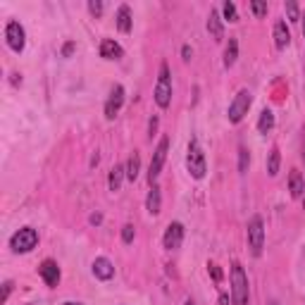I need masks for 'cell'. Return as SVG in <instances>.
<instances>
[{
	"instance_id": "1",
	"label": "cell",
	"mask_w": 305,
	"mask_h": 305,
	"mask_svg": "<svg viewBox=\"0 0 305 305\" xmlns=\"http://www.w3.org/2000/svg\"><path fill=\"white\" fill-rule=\"evenodd\" d=\"M186 167H189V174L193 179H203L207 172L205 165V152L198 143V138H191L189 141V152H186Z\"/></svg>"
},
{
	"instance_id": "2",
	"label": "cell",
	"mask_w": 305,
	"mask_h": 305,
	"mask_svg": "<svg viewBox=\"0 0 305 305\" xmlns=\"http://www.w3.org/2000/svg\"><path fill=\"white\" fill-rule=\"evenodd\" d=\"M232 296L234 305H248V277L239 262L232 265Z\"/></svg>"
},
{
	"instance_id": "3",
	"label": "cell",
	"mask_w": 305,
	"mask_h": 305,
	"mask_svg": "<svg viewBox=\"0 0 305 305\" xmlns=\"http://www.w3.org/2000/svg\"><path fill=\"white\" fill-rule=\"evenodd\" d=\"M251 103H253L251 91H248V89H241V91H239V93L234 96L232 105H229V112H226L229 122H232V124H239L243 117L248 115V108H251Z\"/></svg>"
},
{
	"instance_id": "4",
	"label": "cell",
	"mask_w": 305,
	"mask_h": 305,
	"mask_svg": "<svg viewBox=\"0 0 305 305\" xmlns=\"http://www.w3.org/2000/svg\"><path fill=\"white\" fill-rule=\"evenodd\" d=\"M155 103L162 110L170 108V103H172V77H170V67L167 64L160 67V77H158V86H155Z\"/></svg>"
},
{
	"instance_id": "5",
	"label": "cell",
	"mask_w": 305,
	"mask_h": 305,
	"mask_svg": "<svg viewBox=\"0 0 305 305\" xmlns=\"http://www.w3.org/2000/svg\"><path fill=\"white\" fill-rule=\"evenodd\" d=\"M38 243V234L36 229H31V226H24V229H19L12 239H10V246H12V251L15 253H29L34 251Z\"/></svg>"
},
{
	"instance_id": "6",
	"label": "cell",
	"mask_w": 305,
	"mask_h": 305,
	"mask_svg": "<svg viewBox=\"0 0 305 305\" xmlns=\"http://www.w3.org/2000/svg\"><path fill=\"white\" fill-rule=\"evenodd\" d=\"M167 150H170V136H162L155 152H152V160H150V170H148V181H155L160 177L162 167H165V160H167Z\"/></svg>"
},
{
	"instance_id": "7",
	"label": "cell",
	"mask_w": 305,
	"mask_h": 305,
	"mask_svg": "<svg viewBox=\"0 0 305 305\" xmlns=\"http://www.w3.org/2000/svg\"><path fill=\"white\" fill-rule=\"evenodd\" d=\"M262 243H265V224H262V217L255 215L248 222V246H251L253 255L262 253Z\"/></svg>"
},
{
	"instance_id": "8",
	"label": "cell",
	"mask_w": 305,
	"mask_h": 305,
	"mask_svg": "<svg viewBox=\"0 0 305 305\" xmlns=\"http://www.w3.org/2000/svg\"><path fill=\"white\" fill-rule=\"evenodd\" d=\"M5 38H8V45L15 53H22L24 45H27V34H24V29H22L19 22H10L8 27H5Z\"/></svg>"
},
{
	"instance_id": "9",
	"label": "cell",
	"mask_w": 305,
	"mask_h": 305,
	"mask_svg": "<svg viewBox=\"0 0 305 305\" xmlns=\"http://www.w3.org/2000/svg\"><path fill=\"white\" fill-rule=\"evenodd\" d=\"M162 243H165V248H167V251H177V248H181V243H184V224L172 222V224L165 229Z\"/></svg>"
},
{
	"instance_id": "10",
	"label": "cell",
	"mask_w": 305,
	"mask_h": 305,
	"mask_svg": "<svg viewBox=\"0 0 305 305\" xmlns=\"http://www.w3.org/2000/svg\"><path fill=\"white\" fill-rule=\"evenodd\" d=\"M38 274L45 281V286H57L60 284V267L55 260H43L38 267Z\"/></svg>"
},
{
	"instance_id": "11",
	"label": "cell",
	"mask_w": 305,
	"mask_h": 305,
	"mask_svg": "<svg viewBox=\"0 0 305 305\" xmlns=\"http://www.w3.org/2000/svg\"><path fill=\"white\" fill-rule=\"evenodd\" d=\"M122 103H124V86H115L112 93H110L108 103H105V117L108 119H115L119 108H122Z\"/></svg>"
},
{
	"instance_id": "12",
	"label": "cell",
	"mask_w": 305,
	"mask_h": 305,
	"mask_svg": "<svg viewBox=\"0 0 305 305\" xmlns=\"http://www.w3.org/2000/svg\"><path fill=\"white\" fill-rule=\"evenodd\" d=\"M93 274L103 281H108V279L115 277V267H112V262L108 258H96L93 260Z\"/></svg>"
},
{
	"instance_id": "13",
	"label": "cell",
	"mask_w": 305,
	"mask_h": 305,
	"mask_svg": "<svg viewBox=\"0 0 305 305\" xmlns=\"http://www.w3.org/2000/svg\"><path fill=\"white\" fill-rule=\"evenodd\" d=\"M122 55H124L122 45L117 43V41H112V38H105L100 43V57H105V60H119Z\"/></svg>"
},
{
	"instance_id": "14",
	"label": "cell",
	"mask_w": 305,
	"mask_h": 305,
	"mask_svg": "<svg viewBox=\"0 0 305 305\" xmlns=\"http://www.w3.org/2000/svg\"><path fill=\"white\" fill-rule=\"evenodd\" d=\"M207 31L215 41H222L224 38V27H222V19H219V12L217 10H210V17H207Z\"/></svg>"
},
{
	"instance_id": "15",
	"label": "cell",
	"mask_w": 305,
	"mask_h": 305,
	"mask_svg": "<svg viewBox=\"0 0 305 305\" xmlns=\"http://www.w3.org/2000/svg\"><path fill=\"white\" fill-rule=\"evenodd\" d=\"M145 207H148V212H150V215H160V210H162L160 186H155V184H152L150 193H148V198H145Z\"/></svg>"
},
{
	"instance_id": "16",
	"label": "cell",
	"mask_w": 305,
	"mask_h": 305,
	"mask_svg": "<svg viewBox=\"0 0 305 305\" xmlns=\"http://www.w3.org/2000/svg\"><path fill=\"white\" fill-rule=\"evenodd\" d=\"M274 43H277L279 50H284L291 43V31L286 29V22H277L274 24Z\"/></svg>"
},
{
	"instance_id": "17",
	"label": "cell",
	"mask_w": 305,
	"mask_h": 305,
	"mask_svg": "<svg viewBox=\"0 0 305 305\" xmlns=\"http://www.w3.org/2000/svg\"><path fill=\"white\" fill-rule=\"evenodd\" d=\"M288 191L293 198H300L305 193V184H303V174L298 170H291V177H288Z\"/></svg>"
},
{
	"instance_id": "18",
	"label": "cell",
	"mask_w": 305,
	"mask_h": 305,
	"mask_svg": "<svg viewBox=\"0 0 305 305\" xmlns=\"http://www.w3.org/2000/svg\"><path fill=\"white\" fill-rule=\"evenodd\" d=\"M117 27H119L122 34H129L131 31V10H129V5H122L119 8V12H117Z\"/></svg>"
},
{
	"instance_id": "19",
	"label": "cell",
	"mask_w": 305,
	"mask_h": 305,
	"mask_svg": "<svg viewBox=\"0 0 305 305\" xmlns=\"http://www.w3.org/2000/svg\"><path fill=\"white\" fill-rule=\"evenodd\" d=\"M126 170L122 167V165H115L112 170H110V177H108V186L110 191H119L122 189V179H124Z\"/></svg>"
},
{
	"instance_id": "20",
	"label": "cell",
	"mask_w": 305,
	"mask_h": 305,
	"mask_svg": "<svg viewBox=\"0 0 305 305\" xmlns=\"http://www.w3.org/2000/svg\"><path fill=\"white\" fill-rule=\"evenodd\" d=\"M236 57H239V41H236V38H229V43H226V48H224V67L226 69L234 67Z\"/></svg>"
},
{
	"instance_id": "21",
	"label": "cell",
	"mask_w": 305,
	"mask_h": 305,
	"mask_svg": "<svg viewBox=\"0 0 305 305\" xmlns=\"http://www.w3.org/2000/svg\"><path fill=\"white\" fill-rule=\"evenodd\" d=\"M272 126H274V112L265 108V110L260 112V122H258V129H260V134H267V131H272Z\"/></svg>"
},
{
	"instance_id": "22",
	"label": "cell",
	"mask_w": 305,
	"mask_h": 305,
	"mask_svg": "<svg viewBox=\"0 0 305 305\" xmlns=\"http://www.w3.org/2000/svg\"><path fill=\"white\" fill-rule=\"evenodd\" d=\"M279 162H281L279 148H272V150H269V160H267V174L269 177H277L279 174Z\"/></svg>"
},
{
	"instance_id": "23",
	"label": "cell",
	"mask_w": 305,
	"mask_h": 305,
	"mask_svg": "<svg viewBox=\"0 0 305 305\" xmlns=\"http://www.w3.org/2000/svg\"><path fill=\"white\" fill-rule=\"evenodd\" d=\"M138 170H141V158H138V152H134V155L129 158V162H126V177H129L131 181H136Z\"/></svg>"
},
{
	"instance_id": "24",
	"label": "cell",
	"mask_w": 305,
	"mask_h": 305,
	"mask_svg": "<svg viewBox=\"0 0 305 305\" xmlns=\"http://www.w3.org/2000/svg\"><path fill=\"white\" fill-rule=\"evenodd\" d=\"M248 167H251V152H248V148H239V172L241 174H246L248 172Z\"/></svg>"
},
{
	"instance_id": "25",
	"label": "cell",
	"mask_w": 305,
	"mask_h": 305,
	"mask_svg": "<svg viewBox=\"0 0 305 305\" xmlns=\"http://www.w3.org/2000/svg\"><path fill=\"white\" fill-rule=\"evenodd\" d=\"M222 12H224V19H229V22H239V15H236V5H234V3L226 0L224 8H222Z\"/></svg>"
},
{
	"instance_id": "26",
	"label": "cell",
	"mask_w": 305,
	"mask_h": 305,
	"mask_svg": "<svg viewBox=\"0 0 305 305\" xmlns=\"http://www.w3.org/2000/svg\"><path fill=\"white\" fill-rule=\"evenodd\" d=\"M286 15L291 22H298V19H300V10H298V5L293 0H286Z\"/></svg>"
},
{
	"instance_id": "27",
	"label": "cell",
	"mask_w": 305,
	"mask_h": 305,
	"mask_svg": "<svg viewBox=\"0 0 305 305\" xmlns=\"http://www.w3.org/2000/svg\"><path fill=\"white\" fill-rule=\"evenodd\" d=\"M251 10L255 12V17H265V15H267V3H262V0H253Z\"/></svg>"
},
{
	"instance_id": "28",
	"label": "cell",
	"mask_w": 305,
	"mask_h": 305,
	"mask_svg": "<svg viewBox=\"0 0 305 305\" xmlns=\"http://www.w3.org/2000/svg\"><path fill=\"white\" fill-rule=\"evenodd\" d=\"M134 236H136V229L131 224L122 226V241H124V243H131V241H134Z\"/></svg>"
},
{
	"instance_id": "29",
	"label": "cell",
	"mask_w": 305,
	"mask_h": 305,
	"mask_svg": "<svg viewBox=\"0 0 305 305\" xmlns=\"http://www.w3.org/2000/svg\"><path fill=\"white\" fill-rule=\"evenodd\" d=\"M89 12L93 15V17H100V15H103V3H100V0H91V3H89Z\"/></svg>"
},
{
	"instance_id": "30",
	"label": "cell",
	"mask_w": 305,
	"mask_h": 305,
	"mask_svg": "<svg viewBox=\"0 0 305 305\" xmlns=\"http://www.w3.org/2000/svg\"><path fill=\"white\" fill-rule=\"evenodd\" d=\"M74 50H77V43H74V41H67V43L62 45V57H72Z\"/></svg>"
},
{
	"instance_id": "31",
	"label": "cell",
	"mask_w": 305,
	"mask_h": 305,
	"mask_svg": "<svg viewBox=\"0 0 305 305\" xmlns=\"http://www.w3.org/2000/svg\"><path fill=\"white\" fill-rule=\"evenodd\" d=\"M207 269H210V274H212V279H215V281H222V269L217 267L215 262H210V265H207Z\"/></svg>"
},
{
	"instance_id": "32",
	"label": "cell",
	"mask_w": 305,
	"mask_h": 305,
	"mask_svg": "<svg viewBox=\"0 0 305 305\" xmlns=\"http://www.w3.org/2000/svg\"><path fill=\"white\" fill-rule=\"evenodd\" d=\"M12 286H15L12 281H5V284H3V298H0L3 303H5V300H8V298H10V293H12Z\"/></svg>"
},
{
	"instance_id": "33",
	"label": "cell",
	"mask_w": 305,
	"mask_h": 305,
	"mask_svg": "<svg viewBox=\"0 0 305 305\" xmlns=\"http://www.w3.org/2000/svg\"><path fill=\"white\" fill-rule=\"evenodd\" d=\"M155 131H158V117H150V122H148V134H150V138Z\"/></svg>"
},
{
	"instance_id": "34",
	"label": "cell",
	"mask_w": 305,
	"mask_h": 305,
	"mask_svg": "<svg viewBox=\"0 0 305 305\" xmlns=\"http://www.w3.org/2000/svg\"><path fill=\"white\" fill-rule=\"evenodd\" d=\"M100 222H103V215L100 212H93L91 215V224H100Z\"/></svg>"
},
{
	"instance_id": "35",
	"label": "cell",
	"mask_w": 305,
	"mask_h": 305,
	"mask_svg": "<svg viewBox=\"0 0 305 305\" xmlns=\"http://www.w3.org/2000/svg\"><path fill=\"white\" fill-rule=\"evenodd\" d=\"M181 55H184V60L189 62V60H191V48H189V45H184V48H181Z\"/></svg>"
},
{
	"instance_id": "36",
	"label": "cell",
	"mask_w": 305,
	"mask_h": 305,
	"mask_svg": "<svg viewBox=\"0 0 305 305\" xmlns=\"http://www.w3.org/2000/svg\"><path fill=\"white\" fill-rule=\"evenodd\" d=\"M219 305H229V298H226L224 293H222V296H219Z\"/></svg>"
},
{
	"instance_id": "37",
	"label": "cell",
	"mask_w": 305,
	"mask_h": 305,
	"mask_svg": "<svg viewBox=\"0 0 305 305\" xmlns=\"http://www.w3.org/2000/svg\"><path fill=\"white\" fill-rule=\"evenodd\" d=\"M12 84H22V77L19 74H12Z\"/></svg>"
},
{
	"instance_id": "38",
	"label": "cell",
	"mask_w": 305,
	"mask_h": 305,
	"mask_svg": "<svg viewBox=\"0 0 305 305\" xmlns=\"http://www.w3.org/2000/svg\"><path fill=\"white\" fill-rule=\"evenodd\" d=\"M62 305H84V303H74V300H67V303H62Z\"/></svg>"
},
{
	"instance_id": "39",
	"label": "cell",
	"mask_w": 305,
	"mask_h": 305,
	"mask_svg": "<svg viewBox=\"0 0 305 305\" xmlns=\"http://www.w3.org/2000/svg\"><path fill=\"white\" fill-rule=\"evenodd\" d=\"M184 305H196V303H193V300H191V298H189V300H186V303H184Z\"/></svg>"
},
{
	"instance_id": "40",
	"label": "cell",
	"mask_w": 305,
	"mask_h": 305,
	"mask_svg": "<svg viewBox=\"0 0 305 305\" xmlns=\"http://www.w3.org/2000/svg\"><path fill=\"white\" fill-rule=\"evenodd\" d=\"M300 19H303V36H305V17H300Z\"/></svg>"
},
{
	"instance_id": "41",
	"label": "cell",
	"mask_w": 305,
	"mask_h": 305,
	"mask_svg": "<svg viewBox=\"0 0 305 305\" xmlns=\"http://www.w3.org/2000/svg\"><path fill=\"white\" fill-rule=\"evenodd\" d=\"M269 305H279V303H277V300H272V303H269Z\"/></svg>"
},
{
	"instance_id": "42",
	"label": "cell",
	"mask_w": 305,
	"mask_h": 305,
	"mask_svg": "<svg viewBox=\"0 0 305 305\" xmlns=\"http://www.w3.org/2000/svg\"><path fill=\"white\" fill-rule=\"evenodd\" d=\"M303 210H305V198H303Z\"/></svg>"
},
{
	"instance_id": "43",
	"label": "cell",
	"mask_w": 305,
	"mask_h": 305,
	"mask_svg": "<svg viewBox=\"0 0 305 305\" xmlns=\"http://www.w3.org/2000/svg\"><path fill=\"white\" fill-rule=\"evenodd\" d=\"M303 160H305V152H303Z\"/></svg>"
}]
</instances>
